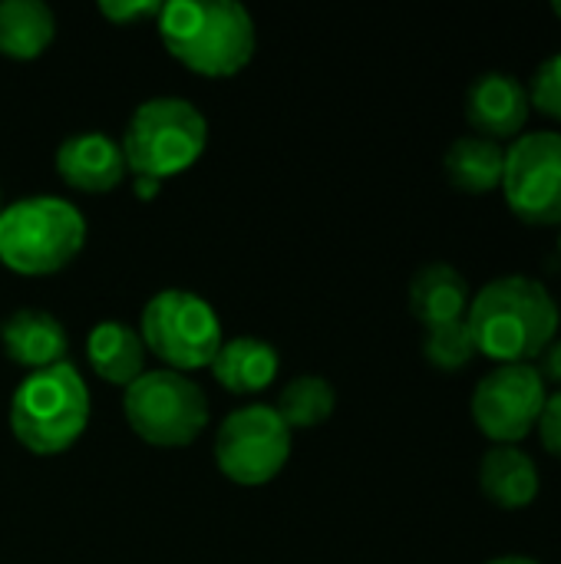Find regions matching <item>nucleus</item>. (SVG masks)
I'll return each instance as SVG.
<instances>
[{
	"mask_svg": "<svg viewBox=\"0 0 561 564\" xmlns=\"http://www.w3.org/2000/svg\"><path fill=\"white\" fill-rule=\"evenodd\" d=\"M476 354L499 364H529L559 334V304L542 281L506 274L489 281L466 314Z\"/></svg>",
	"mask_w": 561,
	"mask_h": 564,
	"instance_id": "obj_1",
	"label": "nucleus"
},
{
	"mask_svg": "<svg viewBox=\"0 0 561 564\" xmlns=\"http://www.w3.org/2000/svg\"><path fill=\"white\" fill-rule=\"evenodd\" d=\"M165 50L202 76H231L255 53V20L238 0H172L159 10Z\"/></svg>",
	"mask_w": 561,
	"mask_h": 564,
	"instance_id": "obj_2",
	"label": "nucleus"
},
{
	"mask_svg": "<svg viewBox=\"0 0 561 564\" xmlns=\"http://www.w3.org/2000/svg\"><path fill=\"white\" fill-rule=\"evenodd\" d=\"M89 423V390L83 373L63 360L20 380L10 400V430L36 456L66 453Z\"/></svg>",
	"mask_w": 561,
	"mask_h": 564,
	"instance_id": "obj_3",
	"label": "nucleus"
},
{
	"mask_svg": "<svg viewBox=\"0 0 561 564\" xmlns=\"http://www.w3.org/2000/svg\"><path fill=\"white\" fill-rule=\"evenodd\" d=\"M86 245L83 212L60 195H30L0 212V261L17 274H53Z\"/></svg>",
	"mask_w": 561,
	"mask_h": 564,
	"instance_id": "obj_4",
	"label": "nucleus"
},
{
	"mask_svg": "<svg viewBox=\"0 0 561 564\" xmlns=\"http://www.w3.org/2000/svg\"><path fill=\"white\" fill-rule=\"evenodd\" d=\"M122 159L136 178H169L198 162L208 145V122L192 99L152 96L126 122Z\"/></svg>",
	"mask_w": 561,
	"mask_h": 564,
	"instance_id": "obj_5",
	"label": "nucleus"
},
{
	"mask_svg": "<svg viewBox=\"0 0 561 564\" xmlns=\"http://www.w3.org/2000/svg\"><path fill=\"white\" fill-rule=\"evenodd\" d=\"M122 413L139 440L175 449L195 443L208 426V397L188 373L159 367L126 387Z\"/></svg>",
	"mask_w": 561,
	"mask_h": 564,
	"instance_id": "obj_6",
	"label": "nucleus"
},
{
	"mask_svg": "<svg viewBox=\"0 0 561 564\" xmlns=\"http://www.w3.org/2000/svg\"><path fill=\"white\" fill-rule=\"evenodd\" d=\"M139 337L169 370H202L212 367L222 347L218 311L195 291L165 288L149 297L139 317Z\"/></svg>",
	"mask_w": 561,
	"mask_h": 564,
	"instance_id": "obj_7",
	"label": "nucleus"
},
{
	"mask_svg": "<svg viewBox=\"0 0 561 564\" xmlns=\"http://www.w3.org/2000/svg\"><path fill=\"white\" fill-rule=\"evenodd\" d=\"M291 456V430L268 403L231 410L215 433V463L238 486L271 482Z\"/></svg>",
	"mask_w": 561,
	"mask_h": 564,
	"instance_id": "obj_8",
	"label": "nucleus"
},
{
	"mask_svg": "<svg viewBox=\"0 0 561 564\" xmlns=\"http://www.w3.org/2000/svg\"><path fill=\"white\" fill-rule=\"evenodd\" d=\"M503 188L529 225H561V132L519 135L506 152Z\"/></svg>",
	"mask_w": 561,
	"mask_h": 564,
	"instance_id": "obj_9",
	"label": "nucleus"
},
{
	"mask_svg": "<svg viewBox=\"0 0 561 564\" xmlns=\"http://www.w3.org/2000/svg\"><path fill=\"white\" fill-rule=\"evenodd\" d=\"M546 406V380L529 364H503L473 393L476 426L499 446H516L532 433Z\"/></svg>",
	"mask_w": 561,
	"mask_h": 564,
	"instance_id": "obj_10",
	"label": "nucleus"
},
{
	"mask_svg": "<svg viewBox=\"0 0 561 564\" xmlns=\"http://www.w3.org/2000/svg\"><path fill=\"white\" fill-rule=\"evenodd\" d=\"M529 89L513 76L489 69L466 89V119L483 139H513L529 119Z\"/></svg>",
	"mask_w": 561,
	"mask_h": 564,
	"instance_id": "obj_11",
	"label": "nucleus"
},
{
	"mask_svg": "<svg viewBox=\"0 0 561 564\" xmlns=\"http://www.w3.org/2000/svg\"><path fill=\"white\" fill-rule=\"evenodd\" d=\"M56 172L76 192H109L126 178L122 145L99 129L73 132L56 145Z\"/></svg>",
	"mask_w": 561,
	"mask_h": 564,
	"instance_id": "obj_12",
	"label": "nucleus"
},
{
	"mask_svg": "<svg viewBox=\"0 0 561 564\" xmlns=\"http://www.w3.org/2000/svg\"><path fill=\"white\" fill-rule=\"evenodd\" d=\"M0 344H3V354L13 364L26 367L30 373L33 370H46L53 364H63L66 350H69L66 327L56 321V314L40 311V307L13 311L0 324Z\"/></svg>",
	"mask_w": 561,
	"mask_h": 564,
	"instance_id": "obj_13",
	"label": "nucleus"
},
{
	"mask_svg": "<svg viewBox=\"0 0 561 564\" xmlns=\"http://www.w3.org/2000/svg\"><path fill=\"white\" fill-rule=\"evenodd\" d=\"M281 357L274 350L271 340L261 337H235V340H222L215 360H212V373L215 380L238 397H255L261 390H268V383L278 377Z\"/></svg>",
	"mask_w": 561,
	"mask_h": 564,
	"instance_id": "obj_14",
	"label": "nucleus"
},
{
	"mask_svg": "<svg viewBox=\"0 0 561 564\" xmlns=\"http://www.w3.org/2000/svg\"><path fill=\"white\" fill-rule=\"evenodd\" d=\"M470 307V281L446 261L423 264L410 281V311L420 324L436 327L463 321Z\"/></svg>",
	"mask_w": 561,
	"mask_h": 564,
	"instance_id": "obj_15",
	"label": "nucleus"
},
{
	"mask_svg": "<svg viewBox=\"0 0 561 564\" xmlns=\"http://www.w3.org/2000/svg\"><path fill=\"white\" fill-rule=\"evenodd\" d=\"M86 360L99 380L129 387L145 373V344L126 321H99L86 337Z\"/></svg>",
	"mask_w": 561,
	"mask_h": 564,
	"instance_id": "obj_16",
	"label": "nucleus"
},
{
	"mask_svg": "<svg viewBox=\"0 0 561 564\" xmlns=\"http://www.w3.org/2000/svg\"><path fill=\"white\" fill-rule=\"evenodd\" d=\"M479 486L499 509H526L539 496V469L519 446H496L483 456Z\"/></svg>",
	"mask_w": 561,
	"mask_h": 564,
	"instance_id": "obj_17",
	"label": "nucleus"
},
{
	"mask_svg": "<svg viewBox=\"0 0 561 564\" xmlns=\"http://www.w3.org/2000/svg\"><path fill=\"white\" fill-rule=\"evenodd\" d=\"M56 36V13L43 0H0V53L13 59L40 56Z\"/></svg>",
	"mask_w": 561,
	"mask_h": 564,
	"instance_id": "obj_18",
	"label": "nucleus"
},
{
	"mask_svg": "<svg viewBox=\"0 0 561 564\" xmlns=\"http://www.w3.org/2000/svg\"><path fill=\"white\" fill-rule=\"evenodd\" d=\"M446 175L460 192L470 195H483L493 192L496 185H503V172H506V152L499 142L483 139V135H463L446 149Z\"/></svg>",
	"mask_w": 561,
	"mask_h": 564,
	"instance_id": "obj_19",
	"label": "nucleus"
},
{
	"mask_svg": "<svg viewBox=\"0 0 561 564\" xmlns=\"http://www.w3.org/2000/svg\"><path fill=\"white\" fill-rule=\"evenodd\" d=\"M334 406H337L334 387H331L324 377H314V373L294 377V380L281 390V397H278V403H274L278 416L284 420V426H288L291 433H294V430L321 426V423L334 413Z\"/></svg>",
	"mask_w": 561,
	"mask_h": 564,
	"instance_id": "obj_20",
	"label": "nucleus"
},
{
	"mask_svg": "<svg viewBox=\"0 0 561 564\" xmlns=\"http://www.w3.org/2000/svg\"><path fill=\"white\" fill-rule=\"evenodd\" d=\"M423 354H427V360H430L436 370H446V373L466 367V364L476 357V344H473V334H470L466 317H463V321H450V324L427 327Z\"/></svg>",
	"mask_w": 561,
	"mask_h": 564,
	"instance_id": "obj_21",
	"label": "nucleus"
},
{
	"mask_svg": "<svg viewBox=\"0 0 561 564\" xmlns=\"http://www.w3.org/2000/svg\"><path fill=\"white\" fill-rule=\"evenodd\" d=\"M529 102H532L539 112H546V116H552V119H561V53L549 56V59L536 69L532 89H529Z\"/></svg>",
	"mask_w": 561,
	"mask_h": 564,
	"instance_id": "obj_22",
	"label": "nucleus"
},
{
	"mask_svg": "<svg viewBox=\"0 0 561 564\" xmlns=\"http://www.w3.org/2000/svg\"><path fill=\"white\" fill-rule=\"evenodd\" d=\"M162 3L155 0H99V13L109 17L112 23H129L139 17H159Z\"/></svg>",
	"mask_w": 561,
	"mask_h": 564,
	"instance_id": "obj_23",
	"label": "nucleus"
},
{
	"mask_svg": "<svg viewBox=\"0 0 561 564\" xmlns=\"http://www.w3.org/2000/svg\"><path fill=\"white\" fill-rule=\"evenodd\" d=\"M539 440L542 446L559 456L561 459V393L555 397H546V406H542V416H539Z\"/></svg>",
	"mask_w": 561,
	"mask_h": 564,
	"instance_id": "obj_24",
	"label": "nucleus"
},
{
	"mask_svg": "<svg viewBox=\"0 0 561 564\" xmlns=\"http://www.w3.org/2000/svg\"><path fill=\"white\" fill-rule=\"evenodd\" d=\"M539 377H542V380H552V383H561V340H552V344L542 350Z\"/></svg>",
	"mask_w": 561,
	"mask_h": 564,
	"instance_id": "obj_25",
	"label": "nucleus"
},
{
	"mask_svg": "<svg viewBox=\"0 0 561 564\" xmlns=\"http://www.w3.org/2000/svg\"><path fill=\"white\" fill-rule=\"evenodd\" d=\"M159 185H162V182H155V178H136V195H139V198H152V195L159 192Z\"/></svg>",
	"mask_w": 561,
	"mask_h": 564,
	"instance_id": "obj_26",
	"label": "nucleus"
},
{
	"mask_svg": "<svg viewBox=\"0 0 561 564\" xmlns=\"http://www.w3.org/2000/svg\"><path fill=\"white\" fill-rule=\"evenodd\" d=\"M486 564H539L536 558H526V555H506V558H493Z\"/></svg>",
	"mask_w": 561,
	"mask_h": 564,
	"instance_id": "obj_27",
	"label": "nucleus"
},
{
	"mask_svg": "<svg viewBox=\"0 0 561 564\" xmlns=\"http://www.w3.org/2000/svg\"><path fill=\"white\" fill-rule=\"evenodd\" d=\"M555 13H559V17H561V0H555Z\"/></svg>",
	"mask_w": 561,
	"mask_h": 564,
	"instance_id": "obj_28",
	"label": "nucleus"
},
{
	"mask_svg": "<svg viewBox=\"0 0 561 564\" xmlns=\"http://www.w3.org/2000/svg\"><path fill=\"white\" fill-rule=\"evenodd\" d=\"M0 212H3V198H0Z\"/></svg>",
	"mask_w": 561,
	"mask_h": 564,
	"instance_id": "obj_29",
	"label": "nucleus"
},
{
	"mask_svg": "<svg viewBox=\"0 0 561 564\" xmlns=\"http://www.w3.org/2000/svg\"><path fill=\"white\" fill-rule=\"evenodd\" d=\"M559 251H561V238H559Z\"/></svg>",
	"mask_w": 561,
	"mask_h": 564,
	"instance_id": "obj_30",
	"label": "nucleus"
}]
</instances>
